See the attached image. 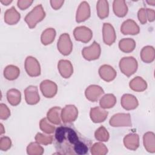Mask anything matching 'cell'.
Here are the masks:
<instances>
[{
    "label": "cell",
    "mask_w": 155,
    "mask_h": 155,
    "mask_svg": "<svg viewBox=\"0 0 155 155\" xmlns=\"http://www.w3.org/2000/svg\"><path fill=\"white\" fill-rule=\"evenodd\" d=\"M56 32L53 28H47L44 30L41 36V41L44 45L51 44L56 37Z\"/></svg>",
    "instance_id": "4316f807"
},
{
    "label": "cell",
    "mask_w": 155,
    "mask_h": 155,
    "mask_svg": "<svg viewBox=\"0 0 155 155\" xmlns=\"http://www.w3.org/2000/svg\"><path fill=\"white\" fill-rule=\"evenodd\" d=\"M25 100L27 104L33 105L37 104L40 101L38 89L36 86L30 85L24 90Z\"/></svg>",
    "instance_id": "4fadbf2b"
},
{
    "label": "cell",
    "mask_w": 155,
    "mask_h": 155,
    "mask_svg": "<svg viewBox=\"0 0 155 155\" xmlns=\"http://www.w3.org/2000/svg\"><path fill=\"white\" fill-rule=\"evenodd\" d=\"M114 13L119 18H123L127 14L128 8L124 0H114L113 3Z\"/></svg>",
    "instance_id": "603a6c76"
},
{
    "label": "cell",
    "mask_w": 155,
    "mask_h": 155,
    "mask_svg": "<svg viewBox=\"0 0 155 155\" xmlns=\"http://www.w3.org/2000/svg\"><path fill=\"white\" fill-rule=\"evenodd\" d=\"M0 2L4 5H8L12 2V0H0Z\"/></svg>",
    "instance_id": "ee69618b"
},
{
    "label": "cell",
    "mask_w": 155,
    "mask_h": 155,
    "mask_svg": "<svg viewBox=\"0 0 155 155\" xmlns=\"http://www.w3.org/2000/svg\"><path fill=\"white\" fill-rule=\"evenodd\" d=\"M12 147V140L10 137L3 136L0 139V150L2 151H7Z\"/></svg>",
    "instance_id": "74e56055"
},
{
    "label": "cell",
    "mask_w": 155,
    "mask_h": 155,
    "mask_svg": "<svg viewBox=\"0 0 155 155\" xmlns=\"http://www.w3.org/2000/svg\"><path fill=\"white\" fill-rule=\"evenodd\" d=\"M137 17L141 24H145L147 21L146 10L145 8H140L137 12Z\"/></svg>",
    "instance_id": "60d3db41"
},
{
    "label": "cell",
    "mask_w": 155,
    "mask_h": 155,
    "mask_svg": "<svg viewBox=\"0 0 155 155\" xmlns=\"http://www.w3.org/2000/svg\"><path fill=\"white\" fill-rule=\"evenodd\" d=\"M58 68L61 76L69 78L73 73V67L71 62L66 59H61L58 63Z\"/></svg>",
    "instance_id": "ac0fdd59"
},
{
    "label": "cell",
    "mask_w": 155,
    "mask_h": 155,
    "mask_svg": "<svg viewBox=\"0 0 155 155\" xmlns=\"http://www.w3.org/2000/svg\"><path fill=\"white\" fill-rule=\"evenodd\" d=\"M109 124L113 127H128L132 125L131 116L129 113H117L110 118Z\"/></svg>",
    "instance_id": "8992f818"
},
{
    "label": "cell",
    "mask_w": 155,
    "mask_h": 155,
    "mask_svg": "<svg viewBox=\"0 0 155 155\" xmlns=\"http://www.w3.org/2000/svg\"><path fill=\"white\" fill-rule=\"evenodd\" d=\"M120 104L123 108L126 110L136 109L139 105L137 99L133 94H124L120 99Z\"/></svg>",
    "instance_id": "d6986e66"
},
{
    "label": "cell",
    "mask_w": 155,
    "mask_h": 155,
    "mask_svg": "<svg viewBox=\"0 0 155 155\" xmlns=\"http://www.w3.org/2000/svg\"><path fill=\"white\" fill-rule=\"evenodd\" d=\"M116 103V97L113 94H106L99 100V105L104 109L113 108Z\"/></svg>",
    "instance_id": "1f68e13d"
},
{
    "label": "cell",
    "mask_w": 155,
    "mask_h": 155,
    "mask_svg": "<svg viewBox=\"0 0 155 155\" xmlns=\"http://www.w3.org/2000/svg\"><path fill=\"white\" fill-rule=\"evenodd\" d=\"M10 110L8 108V107L4 104L1 103L0 104V118L2 120L7 119L10 116Z\"/></svg>",
    "instance_id": "f35d334b"
},
{
    "label": "cell",
    "mask_w": 155,
    "mask_h": 155,
    "mask_svg": "<svg viewBox=\"0 0 155 155\" xmlns=\"http://www.w3.org/2000/svg\"><path fill=\"white\" fill-rule=\"evenodd\" d=\"M45 15L42 4H38L27 13L24 18V21L30 28H34L38 22L44 19Z\"/></svg>",
    "instance_id": "7a4b0ae2"
},
{
    "label": "cell",
    "mask_w": 155,
    "mask_h": 155,
    "mask_svg": "<svg viewBox=\"0 0 155 155\" xmlns=\"http://www.w3.org/2000/svg\"><path fill=\"white\" fill-rule=\"evenodd\" d=\"M40 129L46 134H52L55 131L56 127L51 124L47 118H42L39 122Z\"/></svg>",
    "instance_id": "d6a6232c"
},
{
    "label": "cell",
    "mask_w": 155,
    "mask_h": 155,
    "mask_svg": "<svg viewBox=\"0 0 155 155\" xmlns=\"http://www.w3.org/2000/svg\"><path fill=\"white\" fill-rule=\"evenodd\" d=\"M25 70L31 77H37L41 74V66L38 61L33 56H27L24 63Z\"/></svg>",
    "instance_id": "5b68a950"
},
{
    "label": "cell",
    "mask_w": 155,
    "mask_h": 155,
    "mask_svg": "<svg viewBox=\"0 0 155 155\" xmlns=\"http://www.w3.org/2000/svg\"><path fill=\"white\" fill-rule=\"evenodd\" d=\"M107 153L108 148L102 142H96L91 147V153L93 155H105Z\"/></svg>",
    "instance_id": "d590c367"
},
{
    "label": "cell",
    "mask_w": 155,
    "mask_h": 155,
    "mask_svg": "<svg viewBox=\"0 0 155 155\" xmlns=\"http://www.w3.org/2000/svg\"><path fill=\"white\" fill-rule=\"evenodd\" d=\"M78 116V110L74 105H67L62 110L61 120L64 124H70L76 120Z\"/></svg>",
    "instance_id": "ba28073f"
},
{
    "label": "cell",
    "mask_w": 155,
    "mask_h": 155,
    "mask_svg": "<svg viewBox=\"0 0 155 155\" xmlns=\"http://www.w3.org/2000/svg\"><path fill=\"white\" fill-rule=\"evenodd\" d=\"M61 108L59 107H53L51 108L47 113V119L53 124L59 125L61 123Z\"/></svg>",
    "instance_id": "d4e9b609"
},
{
    "label": "cell",
    "mask_w": 155,
    "mask_h": 155,
    "mask_svg": "<svg viewBox=\"0 0 155 155\" xmlns=\"http://www.w3.org/2000/svg\"><path fill=\"white\" fill-rule=\"evenodd\" d=\"M143 143L145 150L151 153H155V135L153 132L148 131L143 134Z\"/></svg>",
    "instance_id": "7402d4cb"
},
{
    "label": "cell",
    "mask_w": 155,
    "mask_h": 155,
    "mask_svg": "<svg viewBox=\"0 0 155 155\" xmlns=\"http://www.w3.org/2000/svg\"><path fill=\"white\" fill-rule=\"evenodd\" d=\"M120 31L124 35H136L140 32V28L134 20L128 19L122 24Z\"/></svg>",
    "instance_id": "9a60e30c"
},
{
    "label": "cell",
    "mask_w": 155,
    "mask_h": 155,
    "mask_svg": "<svg viewBox=\"0 0 155 155\" xmlns=\"http://www.w3.org/2000/svg\"><path fill=\"white\" fill-rule=\"evenodd\" d=\"M40 90L44 97L47 98H52L57 94L58 86L53 81L46 79L41 82Z\"/></svg>",
    "instance_id": "30bf717a"
},
{
    "label": "cell",
    "mask_w": 155,
    "mask_h": 155,
    "mask_svg": "<svg viewBox=\"0 0 155 155\" xmlns=\"http://www.w3.org/2000/svg\"><path fill=\"white\" fill-rule=\"evenodd\" d=\"M119 48L122 52L131 53L136 48V42L132 38H123L119 42Z\"/></svg>",
    "instance_id": "83f0119b"
},
{
    "label": "cell",
    "mask_w": 155,
    "mask_h": 155,
    "mask_svg": "<svg viewBox=\"0 0 155 155\" xmlns=\"http://www.w3.org/2000/svg\"><path fill=\"white\" fill-rule=\"evenodd\" d=\"M147 4L149 5H151L152 6H154L155 5V1L154 0H151V1H146Z\"/></svg>",
    "instance_id": "bcb514c9"
},
{
    "label": "cell",
    "mask_w": 155,
    "mask_h": 155,
    "mask_svg": "<svg viewBox=\"0 0 155 155\" xmlns=\"http://www.w3.org/2000/svg\"><path fill=\"white\" fill-rule=\"evenodd\" d=\"M98 72L101 78L106 82L113 81L117 75V73L114 68L107 64L101 65L99 68Z\"/></svg>",
    "instance_id": "e0dca14e"
},
{
    "label": "cell",
    "mask_w": 155,
    "mask_h": 155,
    "mask_svg": "<svg viewBox=\"0 0 155 155\" xmlns=\"http://www.w3.org/2000/svg\"><path fill=\"white\" fill-rule=\"evenodd\" d=\"M140 58L145 63H151L155 58V50L153 46L143 47L140 51Z\"/></svg>",
    "instance_id": "484cf974"
},
{
    "label": "cell",
    "mask_w": 155,
    "mask_h": 155,
    "mask_svg": "<svg viewBox=\"0 0 155 155\" xmlns=\"http://www.w3.org/2000/svg\"><path fill=\"white\" fill-rule=\"evenodd\" d=\"M104 94L103 88L97 85H90L85 91L86 98L91 102H96Z\"/></svg>",
    "instance_id": "7c38bea8"
},
{
    "label": "cell",
    "mask_w": 155,
    "mask_h": 155,
    "mask_svg": "<svg viewBox=\"0 0 155 155\" xmlns=\"http://www.w3.org/2000/svg\"><path fill=\"white\" fill-rule=\"evenodd\" d=\"M5 133V129L4 128V126L2 125V124H0V134H2Z\"/></svg>",
    "instance_id": "f6af8a7d"
},
{
    "label": "cell",
    "mask_w": 155,
    "mask_h": 155,
    "mask_svg": "<svg viewBox=\"0 0 155 155\" xmlns=\"http://www.w3.org/2000/svg\"><path fill=\"white\" fill-rule=\"evenodd\" d=\"M33 2V0H18L17 2V5L19 8L24 10L28 8Z\"/></svg>",
    "instance_id": "ab89813d"
},
{
    "label": "cell",
    "mask_w": 155,
    "mask_h": 155,
    "mask_svg": "<svg viewBox=\"0 0 155 155\" xmlns=\"http://www.w3.org/2000/svg\"><path fill=\"white\" fill-rule=\"evenodd\" d=\"M129 86L130 88L134 91L142 92L147 89V83L140 76H136L130 81Z\"/></svg>",
    "instance_id": "cb8c5ba5"
},
{
    "label": "cell",
    "mask_w": 155,
    "mask_h": 155,
    "mask_svg": "<svg viewBox=\"0 0 155 155\" xmlns=\"http://www.w3.org/2000/svg\"><path fill=\"white\" fill-rule=\"evenodd\" d=\"M94 137L100 142H107L110 138V134L104 126H101L94 132Z\"/></svg>",
    "instance_id": "e575fe53"
},
{
    "label": "cell",
    "mask_w": 155,
    "mask_h": 155,
    "mask_svg": "<svg viewBox=\"0 0 155 155\" xmlns=\"http://www.w3.org/2000/svg\"><path fill=\"white\" fill-rule=\"evenodd\" d=\"M20 74L19 68L14 65H8L4 70V76L8 81L16 79Z\"/></svg>",
    "instance_id": "f546056e"
},
{
    "label": "cell",
    "mask_w": 155,
    "mask_h": 155,
    "mask_svg": "<svg viewBox=\"0 0 155 155\" xmlns=\"http://www.w3.org/2000/svg\"><path fill=\"white\" fill-rule=\"evenodd\" d=\"M120 71L126 76L130 77L137 70L138 63L137 60L133 56L122 58L119 64Z\"/></svg>",
    "instance_id": "3957f363"
},
{
    "label": "cell",
    "mask_w": 155,
    "mask_h": 155,
    "mask_svg": "<svg viewBox=\"0 0 155 155\" xmlns=\"http://www.w3.org/2000/svg\"><path fill=\"white\" fill-rule=\"evenodd\" d=\"M50 2L51 7L54 10H58L62 6L64 2V0H51Z\"/></svg>",
    "instance_id": "b9f144b4"
},
{
    "label": "cell",
    "mask_w": 155,
    "mask_h": 155,
    "mask_svg": "<svg viewBox=\"0 0 155 155\" xmlns=\"http://www.w3.org/2000/svg\"><path fill=\"white\" fill-rule=\"evenodd\" d=\"M7 99L8 103L12 106L19 105L21 101V92L15 88H11L7 92Z\"/></svg>",
    "instance_id": "4dcf8cb0"
},
{
    "label": "cell",
    "mask_w": 155,
    "mask_h": 155,
    "mask_svg": "<svg viewBox=\"0 0 155 155\" xmlns=\"http://www.w3.org/2000/svg\"><path fill=\"white\" fill-rule=\"evenodd\" d=\"M56 148L59 154H85L88 148L81 141L77 133L71 128L60 126L55 130Z\"/></svg>",
    "instance_id": "6da1fadb"
},
{
    "label": "cell",
    "mask_w": 155,
    "mask_h": 155,
    "mask_svg": "<svg viewBox=\"0 0 155 155\" xmlns=\"http://www.w3.org/2000/svg\"><path fill=\"white\" fill-rule=\"evenodd\" d=\"M104 42L108 45H111L116 41V35L113 26L108 22H105L102 27Z\"/></svg>",
    "instance_id": "8fae6325"
},
{
    "label": "cell",
    "mask_w": 155,
    "mask_h": 155,
    "mask_svg": "<svg viewBox=\"0 0 155 155\" xmlns=\"http://www.w3.org/2000/svg\"><path fill=\"white\" fill-rule=\"evenodd\" d=\"M145 10H146L147 20H148V21L150 22H153L155 19L154 10L153 9H151V8H145Z\"/></svg>",
    "instance_id": "7bdbcfd3"
},
{
    "label": "cell",
    "mask_w": 155,
    "mask_h": 155,
    "mask_svg": "<svg viewBox=\"0 0 155 155\" xmlns=\"http://www.w3.org/2000/svg\"><path fill=\"white\" fill-rule=\"evenodd\" d=\"M44 151L43 147L37 142H31L27 147V153L29 155H41Z\"/></svg>",
    "instance_id": "836d02e7"
},
{
    "label": "cell",
    "mask_w": 155,
    "mask_h": 155,
    "mask_svg": "<svg viewBox=\"0 0 155 155\" xmlns=\"http://www.w3.org/2000/svg\"><path fill=\"white\" fill-rule=\"evenodd\" d=\"M36 142L39 144L47 145L51 144L53 142V136L51 135H46L41 133H38L35 137Z\"/></svg>",
    "instance_id": "8d00e7d4"
},
{
    "label": "cell",
    "mask_w": 155,
    "mask_h": 155,
    "mask_svg": "<svg viewBox=\"0 0 155 155\" xmlns=\"http://www.w3.org/2000/svg\"><path fill=\"white\" fill-rule=\"evenodd\" d=\"M4 18L6 24L8 25H15L19 21L21 15L15 7H12L5 12Z\"/></svg>",
    "instance_id": "44dd1931"
},
{
    "label": "cell",
    "mask_w": 155,
    "mask_h": 155,
    "mask_svg": "<svg viewBox=\"0 0 155 155\" xmlns=\"http://www.w3.org/2000/svg\"><path fill=\"white\" fill-rule=\"evenodd\" d=\"M91 15L90 7L87 1H82L79 4L76 14V21L80 23L87 20Z\"/></svg>",
    "instance_id": "5bb4252c"
},
{
    "label": "cell",
    "mask_w": 155,
    "mask_h": 155,
    "mask_svg": "<svg viewBox=\"0 0 155 155\" xmlns=\"http://www.w3.org/2000/svg\"><path fill=\"white\" fill-rule=\"evenodd\" d=\"M101 53L100 45L96 41L88 47H84L82 50V55L87 61H94L99 59Z\"/></svg>",
    "instance_id": "52a82bcc"
},
{
    "label": "cell",
    "mask_w": 155,
    "mask_h": 155,
    "mask_svg": "<svg viewBox=\"0 0 155 155\" xmlns=\"http://www.w3.org/2000/svg\"><path fill=\"white\" fill-rule=\"evenodd\" d=\"M57 48L58 51L64 56L69 55L73 50V44L68 33L62 34L58 41Z\"/></svg>",
    "instance_id": "277c9868"
},
{
    "label": "cell",
    "mask_w": 155,
    "mask_h": 155,
    "mask_svg": "<svg viewBox=\"0 0 155 155\" xmlns=\"http://www.w3.org/2000/svg\"><path fill=\"white\" fill-rule=\"evenodd\" d=\"M108 112L101 107L91 108L90 111V117L94 123H101L107 118Z\"/></svg>",
    "instance_id": "2e32d148"
},
{
    "label": "cell",
    "mask_w": 155,
    "mask_h": 155,
    "mask_svg": "<svg viewBox=\"0 0 155 155\" xmlns=\"http://www.w3.org/2000/svg\"><path fill=\"white\" fill-rule=\"evenodd\" d=\"M73 35L76 41L87 43L93 37V31L87 27L79 26L74 29Z\"/></svg>",
    "instance_id": "9c48e42d"
},
{
    "label": "cell",
    "mask_w": 155,
    "mask_h": 155,
    "mask_svg": "<svg viewBox=\"0 0 155 155\" xmlns=\"http://www.w3.org/2000/svg\"><path fill=\"white\" fill-rule=\"evenodd\" d=\"M123 142L127 149L134 151L139 147V136L136 133H130L124 137Z\"/></svg>",
    "instance_id": "ffe728a7"
},
{
    "label": "cell",
    "mask_w": 155,
    "mask_h": 155,
    "mask_svg": "<svg viewBox=\"0 0 155 155\" xmlns=\"http://www.w3.org/2000/svg\"><path fill=\"white\" fill-rule=\"evenodd\" d=\"M96 10L98 17L101 19H105L109 15V4L106 0H99L96 4Z\"/></svg>",
    "instance_id": "f1b7e54d"
}]
</instances>
